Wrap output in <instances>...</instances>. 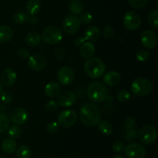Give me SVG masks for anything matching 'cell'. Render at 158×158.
<instances>
[{"label":"cell","instance_id":"obj_1","mask_svg":"<svg viewBox=\"0 0 158 158\" xmlns=\"http://www.w3.org/2000/svg\"><path fill=\"white\" fill-rule=\"evenodd\" d=\"M80 118L86 126H96L101 120V111L95 103H86L80 109Z\"/></svg>","mask_w":158,"mask_h":158},{"label":"cell","instance_id":"obj_2","mask_svg":"<svg viewBox=\"0 0 158 158\" xmlns=\"http://www.w3.org/2000/svg\"><path fill=\"white\" fill-rule=\"evenodd\" d=\"M84 70L90 78L97 79L103 77L106 71V66L102 60L97 57H90L85 62Z\"/></svg>","mask_w":158,"mask_h":158},{"label":"cell","instance_id":"obj_3","mask_svg":"<svg viewBox=\"0 0 158 158\" xmlns=\"http://www.w3.org/2000/svg\"><path fill=\"white\" fill-rule=\"evenodd\" d=\"M86 94L89 100L94 103H102L108 97V91L106 86L98 81L92 82L88 86Z\"/></svg>","mask_w":158,"mask_h":158},{"label":"cell","instance_id":"obj_4","mask_svg":"<svg viewBox=\"0 0 158 158\" xmlns=\"http://www.w3.org/2000/svg\"><path fill=\"white\" fill-rule=\"evenodd\" d=\"M152 90V83L148 79L137 77L131 85V91L137 97H145Z\"/></svg>","mask_w":158,"mask_h":158},{"label":"cell","instance_id":"obj_5","mask_svg":"<svg viewBox=\"0 0 158 158\" xmlns=\"http://www.w3.org/2000/svg\"><path fill=\"white\" fill-rule=\"evenodd\" d=\"M41 38L45 43L48 44L55 45L60 43L63 39V34L58 27L54 26H49L45 28L43 31Z\"/></svg>","mask_w":158,"mask_h":158},{"label":"cell","instance_id":"obj_6","mask_svg":"<svg viewBox=\"0 0 158 158\" xmlns=\"http://www.w3.org/2000/svg\"><path fill=\"white\" fill-rule=\"evenodd\" d=\"M137 137L142 143L145 144H152L157 140V130L152 125L143 126L137 133Z\"/></svg>","mask_w":158,"mask_h":158},{"label":"cell","instance_id":"obj_7","mask_svg":"<svg viewBox=\"0 0 158 158\" xmlns=\"http://www.w3.org/2000/svg\"><path fill=\"white\" fill-rule=\"evenodd\" d=\"M77 114L73 110H65L59 114L57 117V123L63 128H69L74 125L77 122Z\"/></svg>","mask_w":158,"mask_h":158},{"label":"cell","instance_id":"obj_8","mask_svg":"<svg viewBox=\"0 0 158 158\" xmlns=\"http://www.w3.org/2000/svg\"><path fill=\"white\" fill-rule=\"evenodd\" d=\"M123 25L129 31H135L141 25V18L140 15L134 11L127 12L123 16Z\"/></svg>","mask_w":158,"mask_h":158},{"label":"cell","instance_id":"obj_9","mask_svg":"<svg viewBox=\"0 0 158 158\" xmlns=\"http://www.w3.org/2000/svg\"><path fill=\"white\" fill-rule=\"evenodd\" d=\"M80 25H81V23L80 21V19L76 15H67L63 22V29L66 33L70 34V35L75 34L78 32L80 28Z\"/></svg>","mask_w":158,"mask_h":158},{"label":"cell","instance_id":"obj_10","mask_svg":"<svg viewBox=\"0 0 158 158\" xmlns=\"http://www.w3.org/2000/svg\"><path fill=\"white\" fill-rule=\"evenodd\" d=\"M124 153L127 158H144L147 154V150L142 144L132 143L125 148Z\"/></svg>","mask_w":158,"mask_h":158},{"label":"cell","instance_id":"obj_11","mask_svg":"<svg viewBox=\"0 0 158 158\" xmlns=\"http://www.w3.org/2000/svg\"><path fill=\"white\" fill-rule=\"evenodd\" d=\"M57 78L60 84L63 86H69L75 79V73L70 66H64L59 70Z\"/></svg>","mask_w":158,"mask_h":158},{"label":"cell","instance_id":"obj_12","mask_svg":"<svg viewBox=\"0 0 158 158\" xmlns=\"http://www.w3.org/2000/svg\"><path fill=\"white\" fill-rule=\"evenodd\" d=\"M140 42L141 44L147 49H154L157 43V34L152 29H146L141 33Z\"/></svg>","mask_w":158,"mask_h":158},{"label":"cell","instance_id":"obj_13","mask_svg":"<svg viewBox=\"0 0 158 158\" xmlns=\"http://www.w3.org/2000/svg\"><path fill=\"white\" fill-rule=\"evenodd\" d=\"M59 106L63 107H69L73 106L77 102V96L72 91H64L58 95L56 100Z\"/></svg>","mask_w":158,"mask_h":158},{"label":"cell","instance_id":"obj_14","mask_svg":"<svg viewBox=\"0 0 158 158\" xmlns=\"http://www.w3.org/2000/svg\"><path fill=\"white\" fill-rule=\"evenodd\" d=\"M29 60H28V65L29 68L32 70L41 71L46 67V60L43 56L40 54H34V55L29 56Z\"/></svg>","mask_w":158,"mask_h":158},{"label":"cell","instance_id":"obj_15","mask_svg":"<svg viewBox=\"0 0 158 158\" xmlns=\"http://www.w3.org/2000/svg\"><path fill=\"white\" fill-rule=\"evenodd\" d=\"M28 118H29V114L24 108H16L11 113V121L18 126L24 124L27 121Z\"/></svg>","mask_w":158,"mask_h":158},{"label":"cell","instance_id":"obj_16","mask_svg":"<svg viewBox=\"0 0 158 158\" xmlns=\"http://www.w3.org/2000/svg\"><path fill=\"white\" fill-rule=\"evenodd\" d=\"M17 75L14 69L11 68H6L2 72L1 81L3 85L6 86H11L16 82Z\"/></svg>","mask_w":158,"mask_h":158},{"label":"cell","instance_id":"obj_17","mask_svg":"<svg viewBox=\"0 0 158 158\" xmlns=\"http://www.w3.org/2000/svg\"><path fill=\"white\" fill-rule=\"evenodd\" d=\"M121 80V76L117 71H109L103 77V83L109 86H115Z\"/></svg>","mask_w":158,"mask_h":158},{"label":"cell","instance_id":"obj_18","mask_svg":"<svg viewBox=\"0 0 158 158\" xmlns=\"http://www.w3.org/2000/svg\"><path fill=\"white\" fill-rule=\"evenodd\" d=\"M100 29L97 26H91L85 31L84 37L89 42H95L100 38Z\"/></svg>","mask_w":158,"mask_h":158},{"label":"cell","instance_id":"obj_19","mask_svg":"<svg viewBox=\"0 0 158 158\" xmlns=\"http://www.w3.org/2000/svg\"><path fill=\"white\" fill-rule=\"evenodd\" d=\"M60 90H61L60 85L56 82H52L46 85L44 89V93L48 97L53 98L60 94Z\"/></svg>","mask_w":158,"mask_h":158},{"label":"cell","instance_id":"obj_20","mask_svg":"<svg viewBox=\"0 0 158 158\" xmlns=\"http://www.w3.org/2000/svg\"><path fill=\"white\" fill-rule=\"evenodd\" d=\"M13 37V31L6 25L0 26V43H9Z\"/></svg>","mask_w":158,"mask_h":158},{"label":"cell","instance_id":"obj_21","mask_svg":"<svg viewBox=\"0 0 158 158\" xmlns=\"http://www.w3.org/2000/svg\"><path fill=\"white\" fill-rule=\"evenodd\" d=\"M80 53L83 58H90L95 53V46L91 42H85L80 46Z\"/></svg>","mask_w":158,"mask_h":158},{"label":"cell","instance_id":"obj_22","mask_svg":"<svg viewBox=\"0 0 158 158\" xmlns=\"http://www.w3.org/2000/svg\"><path fill=\"white\" fill-rule=\"evenodd\" d=\"M2 149L6 154H13L17 149L16 142L12 138L5 139L2 143Z\"/></svg>","mask_w":158,"mask_h":158},{"label":"cell","instance_id":"obj_23","mask_svg":"<svg viewBox=\"0 0 158 158\" xmlns=\"http://www.w3.org/2000/svg\"><path fill=\"white\" fill-rule=\"evenodd\" d=\"M26 10L30 15H35L41 10V2L40 0H29L26 3Z\"/></svg>","mask_w":158,"mask_h":158},{"label":"cell","instance_id":"obj_24","mask_svg":"<svg viewBox=\"0 0 158 158\" xmlns=\"http://www.w3.org/2000/svg\"><path fill=\"white\" fill-rule=\"evenodd\" d=\"M69 9L73 15H79L84 11V4L80 0H71L69 4Z\"/></svg>","mask_w":158,"mask_h":158},{"label":"cell","instance_id":"obj_25","mask_svg":"<svg viewBox=\"0 0 158 158\" xmlns=\"http://www.w3.org/2000/svg\"><path fill=\"white\" fill-rule=\"evenodd\" d=\"M41 40V35L35 32H32L28 33L27 35L26 36V39H25L26 43L29 46H37V45L40 43Z\"/></svg>","mask_w":158,"mask_h":158},{"label":"cell","instance_id":"obj_26","mask_svg":"<svg viewBox=\"0 0 158 158\" xmlns=\"http://www.w3.org/2000/svg\"><path fill=\"white\" fill-rule=\"evenodd\" d=\"M98 128L100 133L104 135H110L114 131L113 125L107 120H102L99 122Z\"/></svg>","mask_w":158,"mask_h":158},{"label":"cell","instance_id":"obj_27","mask_svg":"<svg viewBox=\"0 0 158 158\" xmlns=\"http://www.w3.org/2000/svg\"><path fill=\"white\" fill-rule=\"evenodd\" d=\"M15 151L18 158H29L32 155V150L27 145H22L19 147Z\"/></svg>","mask_w":158,"mask_h":158},{"label":"cell","instance_id":"obj_28","mask_svg":"<svg viewBox=\"0 0 158 158\" xmlns=\"http://www.w3.org/2000/svg\"><path fill=\"white\" fill-rule=\"evenodd\" d=\"M29 16V15H28L27 12H23V11H19V12H15V13L14 14L13 19L15 23H17V24L19 25H22L27 23Z\"/></svg>","mask_w":158,"mask_h":158},{"label":"cell","instance_id":"obj_29","mask_svg":"<svg viewBox=\"0 0 158 158\" xmlns=\"http://www.w3.org/2000/svg\"><path fill=\"white\" fill-rule=\"evenodd\" d=\"M10 125V118L4 113H0V133L8 130Z\"/></svg>","mask_w":158,"mask_h":158},{"label":"cell","instance_id":"obj_30","mask_svg":"<svg viewBox=\"0 0 158 158\" xmlns=\"http://www.w3.org/2000/svg\"><path fill=\"white\" fill-rule=\"evenodd\" d=\"M148 23L150 26L154 29H157L158 28V10L154 9L151 11L148 16Z\"/></svg>","mask_w":158,"mask_h":158},{"label":"cell","instance_id":"obj_31","mask_svg":"<svg viewBox=\"0 0 158 158\" xmlns=\"http://www.w3.org/2000/svg\"><path fill=\"white\" fill-rule=\"evenodd\" d=\"M8 135L12 139H17L21 136L22 130L20 129L18 125H14L11 126L10 127L8 128Z\"/></svg>","mask_w":158,"mask_h":158},{"label":"cell","instance_id":"obj_32","mask_svg":"<svg viewBox=\"0 0 158 158\" xmlns=\"http://www.w3.org/2000/svg\"><path fill=\"white\" fill-rule=\"evenodd\" d=\"M136 60L139 62H146L149 60L151 57V52L148 50H145V49H142V50L138 51L135 55Z\"/></svg>","mask_w":158,"mask_h":158},{"label":"cell","instance_id":"obj_33","mask_svg":"<svg viewBox=\"0 0 158 158\" xmlns=\"http://www.w3.org/2000/svg\"><path fill=\"white\" fill-rule=\"evenodd\" d=\"M130 98H131V94L127 89H122L119 91L117 96V100L120 103H126L130 100Z\"/></svg>","mask_w":158,"mask_h":158},{"label":"cell","instance_id":"obj_34","mask_svg":"<svg viewBox=\"0 0 158 158\" xmlns=\"http://www.w3.org/2000/svg\"><path fill=\"white\" fill-rule=\"evenodd\" d=\"M148 0H128L130 6L134 9H141L148 4Z\"/></svg>","mask_w":158,"mask_h":158},{"label":"cell","instance_id":"obj_35","mask_svg":"<svg viewBox=\"0 0 158 158\" xmlns=\"http://www.w3.org/2000/svg\"><path fill=\"white\" fill-rule=\"evenodd\" d=\"M0 100L2 101V103H5V104L10 103L12 100V94L7 92V91H2L0 94Z\"/></svg>","mask_w":158,"mask_h":158},{"label":"cell","instance_id":"obj_36","mask_svg":"<svg viewBox=\"0 0 158 158\" xmlns=\"http://www.w3.org/2000/svg\"><path fill=\"white\" fill-rule=\"evenodd\" d=\"M137 128H133V129L129 130V131H127L126 134L124 135V138L127 141H131L134 139H135L137 137Z\"/></svg>","mask_w":158,"mask_h":158},{"label":"cell","instance_id":"obj_37","mask_svg":"<svg viewBox=\"0 0 158 158\" xmlns=\"http://www.w3.org/2000/svg\"><path fill=\"white\" fill-rule=\"evenodd\" d=\"M123 125H124V128L126 129V131L133 129V128L135 127L136 125L135 119L131 117H127L124 120V122H123Z\"/></svg>","mask_w":158,"mask_h":158},{"label":"cell","instance_id":"obj_38","mask_svg":"<svg viewBox=\"0 0 158 158\" xmlns=\"http://www.w3.org/2000/svg\"><path fill=\"white\" fill-rule=\"evenodd\" d=\"M125 146L122 142L120 141H116L113 143L112 145V150L114 153L117 154H122L124 151Z\"/></svg>","mask_w":158,"mask_h":158},{"label":"cell","instance_id":"obj_39","mask_svg":"<svg viewBox=\"0 0 158 158\" xmlns=\"http://www.w3.org/2000/svg\"><path fill=\"white\" fill-rule=\"evenodd\" d=\"M80 21L81 23H83V24H89L92 22L93 20V15H91L89 12H86L84 13H81V15H80Z\"/></svg>","mask_w":158,"mask_h":158},{"label":"cell","instance_id":"obj_40","mask_svg":"<svg viewBox=\"0 0 158 158\" xmlns=\"http://www.w3.org/2000/svg\"><path fill=\"white\" fill-rule=\"evenodd\" d=\"M53 55L55 58L58 60H61L66 56V51L61 47H57L54 49Z\"/></svg>","mask_w":158,"mask_h":158},{"label":"cell","instance_id":"obj_41","mask_svg":"<svg viewBox=\"0 0 158 158\" xmlns=\"http://www.w3.org/2000/svg\"><path fill=\"white\" fill-rule=\"evenodd\" d=\"M58 103L55 100H49V102H47L46 104V110L47 111L50 113H53L55 111H56V110L58 109Z\"/></svg>","mask_w":158,"mask_h":158},{"label":"cell","instance_id":"obj_42","mask_svg":"<svg viewBox=\"0 0 158 158\" xmlns=\"http://www.w3.org/2000/svg\"><path fill=\"white\" fill-rule=\"evenodd\" d=\"M59 126H60V125L58 124L57 122L51 121L47 124L46 130H47V131L49 133V134H54V133L58 131Z\"/></svg>","mask_w":158,"mask_h":158},{"label":"cell","instance_id":"obj_43","mask_svg":"<svg viewBox=\"0 0 158 158\" xmlns=\"http://www.w3.org/2000/svg\"><path fill=\"white\" fill-rule=\"evenodd\" d=\"M114 34V30L111 26H106L103 29V35L105 38L106 39H110L111 37H113Z\"/></svg>","mask_w":158,"mask_h":158},{"label":"cell","instance_id":"obj_44","mask_svg":"<svg viewBox=\"0 0 158 158\" xmlns=\"http://www.w3.org/2000/svg\"><path fill=\"white\" fill-rule=\"evenodd\" d=\"M19 56L23 60H27L30 56L29 51L26 49H20L18 52Z\"/></svg>","mask_w":158,"mask_h":158},{"label":"cell","instance_id":"obj_45","mask_svg":"<svg viewBox=\"0 0 158 158\" xmlns=\"http://www.w3.org/2000/svg\"><path fill=\"white\" fill-rule=\"evenodd\" d=\"M86 41V39H85V37L78 36L75 39V40H74V43H75V45L77 46H81Z\"/></svg>","mask_w":158,"mask_h":158},{"label":"cell","instance_id":"obj_46","mask_svg":"<svg viewBox=\"0 0 158 158\" xmlns=\"http://www.w3.org/2000/svg\"><path fill=\"white\" fill-rule=\"evenodd\" d=\"M27 23H29V24L32 25V26H35V25H36L37 23H38V19H37V17L35 16V15H31L30 16H29V18H28Z\"/></svg>","mask_w":158,"mask_h":158},{"label":"cell","instance_id":"obj_47","mask_svg":"<svg viewBox=\"0 0 158 158\" xmlns=\"http://www.w3.org/2000/svg\"><path fill=\"white\" fill-rule=\"evenodd\" d=\"M3 91V84L0 82V94Z\"/></svg>","mask_w":158,"mask_h":158},{"label":"cell","instance_id":"obj_48","mask_svg":"<svg viewBox=\"0 0 158 158\" xmlns=\"http://www.w3.org/2000/svg\"><path fill=\"white\" fill-rule=\"evenodd\" d=\"M114 158H125V157H123V156L120 155V154H118V155L115 156V157H114Z\"/></svg>","mask_w":158,"mask_h":158},{"label":"cell","instance_id":"obj_49","mask_svg":"<svg viewBox=\"0 0 158 158\" xmlns=\"http://www.w3.org/2000/svg\"><path fill=\"white\" fill-rule=\"evenodd\" d=\"M0 158H4V157H0Z\"/></svg>","mask_w":158,"mask_h":158},{"label":"cell","instance_id":"obj_50","mask_svg":"<svg viewBox=\"0 0 158 158\" xmlns=\"http://www.w3.org/2000/svg\"><path fill=\"white\" fill-rule=\"evenodd\" d=\"M155 1H157V0H155Z\"/></svg>","mask_w":158,"mask_h":158}]
</instances>
